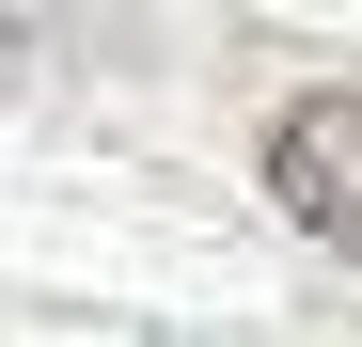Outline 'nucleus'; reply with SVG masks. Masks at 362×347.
<instances>
[{
    "label": "nucleus",
    "mask_w": 362,
    "mask_h": 347,
    "mask_svg": "<svg viewBox=\"0 0 362 347\" xmlns=\"http://www.w3.org/2000/svg\"><path fill=\"white\" fill-rule=\"evenodd\" d=\"M268 205L299 221V237H331V253L362 268V79L299 95L284 127H268Z\"/></svg>",
    "instance_id": "1"
}]
</instances>
